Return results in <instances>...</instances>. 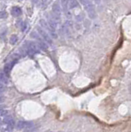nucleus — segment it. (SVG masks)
Masks as SVG:
<instances>
[{
    "label": "nucleus",
    "instance_id": "nucleus-1",
    "mask_svg": "<svg viewBox=\"0 0 131 132\" xmlns=\"http://www.w3.org/2000/svg\"><path fill=\"white\" fill-rule=\"evenodd\" d=\"M84 8H85V10L87 11L88 18L90 19H95L97 18V14L96 9H95V6H94L92 3H90V4H88V5L84 6Z\"/></svg>",
    "mask_w": 131,
    "mask_h": 132
},
{
    "label": "nucleus",
    "instance_id": "nucleus-2",
    "mask_svg": "<svg viewBox=\"0 0 131 132\" xmlns=\"http://www.w3.org/2000/svg\"><path fill=\"white\" fill-rule=\"evenodd\" d=\"M37 31H38V32H39L38 34H39L40 36H42V38L45 40V41H46V42H47L48 44L52 45L51 37L50 36V35H49L46 31H44L41 27H37Z\"/></svg>",
    "mask_w": 131,
    "mask_h": 132
},
{
    "label": "nucleus",
    "instance_id": "nucleus-3",
    "mask_svg": "<svg viewBox=\"0 0 131 132\" xmlns=\"http://www.w3.org/2000/svg\"><path fill=\"white\" fill-rule=\"evenodd\" d=\"M16 63H17V60H13V61L8 62L7 64H6L5 66H4V73H10V72H11V70L13 69V66H14V64H15Z\"/></svg>",
    "mask_w": 131,
    "mask_h": 132
},
{
    "label": "nucleus",
    "instance_id": "nucleus-4",
    "mask_svg": "<svg viewBox=\"0 0 131 132\" xmlns=\"http://www.w3.org/2000/svg\"><path fill=\"white\" fill-rule=\"evenodd\" d=\"M22 13V11L20 7H13L11 9V14H12V16H15V18L21 16Z\"/></svg>",
    "mask_w": 131,
    "mask_h": 132
},
{
    "label": "nucleus",
    "instance_id": "nucleus-5",
    "mask_svg": "<svg viewBox=\"0 0 131 132\" xmlns=\"http://www.w3.org/2000/svg\"><path fill=\"white\" fill-rule=\"evenodd\" d=\"M52 12L54 14H55L56 16H60V15H61V7H60V5L58 3H54V5H53V7H52Z\"/></svg>",
    "mask_w": 131,
    "mask_h": 132
},
{
    "label": "nucleus",
    "instance_id": "nucleus-6",
    "mask_svg": "<svg viewBox=\"0 0 131 132\" xmlns=\"http://www.w3.org/2000/svg\"><path fill=\"white\" fill-rule=\"evenodd\" d=\"M8 77L6 75L5 73H0V82L3 84H8Z\"/></svg>",
    "mask_w": 131,
    "mask_h": 132
},
{
    "label": "nucleus",
    "instance_id": "nucleus-7",
    "mask_svg": "<svg viewBox=\"0 0 131 132\" xmlns=\"http://www.w3.org/2000/svg\"><path fill=\"white\" fill-rule=\"evenodd\" d=\"M28 125H29V123H27V121H19L17 123V129H18V130H23V129H26Z\"/></svg>",
    "mask_w": 131,
    "mask_h": 132
},
{
    "label": "nucleus",
    "instance_id": "nucleus-8",
    "mask_svg": "<svg viewBox=\"0 0 131 132\" xmlns=\"http://www.w3.org/2000/svg\"><path fill=\"white\" fill-rule=\"evenodd\" d=\"M3 122H4L7 126H14V120L13 119V117H12L11 116H7V117H5L4 120H3Z\"/></svg>",
    "mask_w": 131,
    "mask_h": 132
},
{
    "label": "nucleus",
    "instance_id": "nucleus-9",
    "mask_svg": "<svg viewBox=\"0 0 131 132\" xmlns=\"http://www.w3.org/2000/svg\"><path fill=\"white\" fill-rule=\"evenodd\" d=\"M40 26H41L42 27H44L45 29H46V30L49 31V32H51V31H52L50 26H49V24L48 22H46V20H44V19H41L40 21Z\"/></svg>",
    "mask_w": 131,
    "mask_h": 132
},
{
    "label": "nucleus",
    "instance_id": "nucleus-10",
    "mask_svg": "<svg viewBox=\"0 0 131 132\" xmlns=\"http://www.w3.org/2000/svg\"><path fill=\"white\" fill-rule=\"evenodd\" d=\"M68 6L69 7V9H73L78 6V2L77 0H68Z\"/></svg>",
    "mask_w": 131,
    "mask_h": 132
},
{
    "label": "nucleus",
    "instance_id": "nucleus-11",
    "mask_svg": "<svg viewBox=\"0 0 131 132\" xmlns=\"http://www.w3.org/2000/svg\"><path fill=\"white\" fill-rule=\"evenodd\" d=\"M37 41H38V43H36V44L38 45V46H39L40 50H42V51H46L47 48H48L46 43L45 42V41H44L42 39L40 40H37Z\"/></svg>",
    "mask_w": 131,
    "mask_h": 132
},
{
    "label": "nucleus",
    "instance_id": "nucleus-12",
    "mask_svg": "<svg viewBox=\"0 0 131 132\" xmlns=\"http://www.w3.org/2000/svg\"><path fill=\"white\" fill-rule=\"evenodd\" d=\"M68 0H61V5H62L63 10L65 13L68 12Z\"/></svg>",
    "mask_w": 131,
    "mask_h": 132
},
{
    "label": "nucleus",
    "instance_id": "nucleus-13",
    "mask_svg": "<svg viewBox=\"0 0 131 132\" xmlns=\"http://www.w3.org/2000/svg\"><path fill=\"white\" fill-rule=\"evenodd\" d=\"M18 36H16V35L11 36L10 39H9V41H10V44L11 45H15L16 43L18 42Z\"/></svg>",
    "mask_w": 131,
    "mask_h": 132
},
{
    "label": "nucleus",
    "instance_id": "nucleus-14",
    "mask_svg": "<svg viewBox=\"0 0 131 132\" xmlns=\"http://www.w3.org/2000/svg\"><path fill=\"white\" fill-rule=\"evenodd\" d=\"M31 36L32 37V38H34V39L37 40H41V38H40V35L38 34L37 32H36V31H32V32L31 33Z\"/></svg>",
    "mask_w": 131,
    "mask_h": 132
},
{
    "label": "nucleus",
    "instance_id": "nucleus-15",
    "mask_svg": "<svg viewBox=\"0 0 131 132\" xmlns=\"http://www.w3.org/2000/svg\"><path fill=\"white\" fill-rule=\"evenodd\" d=\"M8 110H7L5 108H3L0 110V117H6V116L8 114Z\"/></svg>",
    "mask_w": 131,
    "mask_h": 132
},
{
    "label": "nucleus",
    "instance_id": "nucleus-16",
    "mask_svg": "<svg viewBox=\"0 0 131 132\" xmlns=\"http://www.w3.org/2000/svg\"><path fill=\"white\" fill-rule=\"evenodd\" d=\"M91 2H92V0H79V3L83 6H86V5H88V4L92 3Z\"/></svg>",
    "mask_w": 131,
    "mask_h": 132
},
{
    "label": "nucleus",
    "instance_id": "nucleus-17",
    "mask_svg": "<svg viewBox=\"0 0 131 132\" xmlns=\"http://www.w3.org/2000/svg\"><path fill=\"white\" fill-rule=\"evenodd\" d=\"M83 18H84V15L83 13H81L79 15H77L75 16V19L77 20V22H82V21L83 20Z\"/></svg>",
    "mask_w": 131,
    "mask_h": 132
},
{
    "label": "nucleus",
    "instance_id": "nucleus-18",
    "mask_svg": "<svg viewBox=\"0 0 131 132\" xmlns=\"http://www.w3.org/2000/svg\"><path fill=\"white\" fill-rule=\"evenodd\" d=\"M7 16V12L6 11H0V19L6 18Z\"/></svg>",
    "mask_w": 131,
    "mask_h": 132
},
{
    "label": "nucleus",
    "instance_id": "nucleus-19",
    "mask_svg": "<svg viewBox=\"0 0 131 132\" xmlns=\"http://www.w3.org/2000/svg\"><path fill=\"white\" fill-rule=\"evenodd\" d=\"M51 0H41V3L43 7H47L50 4Z\"/></svg>",
    "mask_w": 131,
    "mask_h": 132
},
{
    "label": "nucleus",
    "instance_id": "nucleus-20",
    "mask_svg": "<svg viewBox=\"0 0 131 132\" xmlns=\"http://www.w3.org/2000/svg\"><path fill=\"white\" fill-rule=\"evenodd\" d=\"M50 35L51 36L52 38H54V39H57V38H58V35H57V33L55 31H51V32H50Z\"/></svg>",
    "mask_w": 131,
    "mask_h": 132
},
{
    "label": "nucleus",
    "instance_id": "nucleus-21",
    "mask_svg": "<svg viewBox=\"0 0 131 132\" xmlns=\"http://www.w3.org/2000/svg\"><path fill=\"white\" fill-rule=\"evenodd\" d=\"M6 90V87L4 84H3L0 82V93H3V92H4V91Z\"/></svg>",
    "mask_w": 131,
    "mask_h": 132
},
{
    "label": "nucleus",
    "instance_id": "nucleus-22",
    "mask_svg": "<svg viewBox=\"0 0 131 132\" xmlns=\"http://www.w3.org/2000/svg\"><path fill=\"white\" fill-rule=\"evenodd\" d=\"M14 129V126H7V130L8 131H12Z\"/></svg>",
    "mask_w": 131,
    "mask_h": 132
},
{
    "label": "nucleus",
    "instance_id": "nucleus-23",
    "mask_svg": "<svg viewBox=\"0 0 131 132\" xmlns=\"http://www.w3.org/2000/svg\"><path fill=\"white\" fill-rule=\"evenodd\" d=\"M4 102V97L0 96V103H2V102Z\"/></svg>",
    "mask_w": 131,
    "mask_h": 132
},
{
    "label": "nucleus",
    "instance_id": "nucleus-24",
    "mask_svg": "<svg viewBox=\"0 0 131 132\" xmlns=\"http://www.w3.org/2000/svg\"><path fill=\"white\" fill-rule=\"evenodd\" d=\"M94 2H95L97 4H100L101 3V0H93Z\"/></svg>",
    "mask_w": 131,
    "mask_h": 132
},
{
    "label": "nucleus",
    "instance_id": "nucleus-25",
    "mask_svg": "<svg viewBox=\"0 0 131 132\" xmlns=\"http://www.w3.org/2000/svg\"><path fill=\"white\" fill-rule=\"evenodd\" d=\"M39 2V0H32V3H37Z\"/></svg>",
    "mask_w": 131,
    "mask_h": 132
},
{
    "label": "nucleus",
    "instance_id": "nucleus-26",
    "mask_svg": "<svg viewBox=\"0 0 131 132\" xmlns=\"http://www.w3.org/2000/svg\"><path fill=\"white\" fill-rule=\"evenodd\" d=\"M4 107H5V106H4V105H0V110L3 109V108H4Z\"/></svg>",
    "mask_w": 131,
    "mask_h": 132
},
{
    "label": "nucleus",
    "instance_id": "nucleus-27",
    "mask_svg": "<svg viewBox=\"0 0 131 132\" xmlns=\"http://www.w3.org/2000/svg\"><path fill=\"white\" fill-rule=\"evenodd\" d=\"M1 124H2V120H1V118H0V126H1Z\"/></svg>",
    "mask_w": 131,
    "mask_h": 132
},
{
    "label": "nucleus",
    "instance_id": "nucleus-28",
    "mask_svg": "<svg viewBox=\"0 0 131 132\" xmlns=\"http://www.w3.org/2000/svg\"><path fill=\"white\" fill-rule=\"evenodd\" d=\"M19 1H22V0H19Z\"/></svg>",
    "mask_w": 131,
    "mask_h": 132
}]
</instances>
